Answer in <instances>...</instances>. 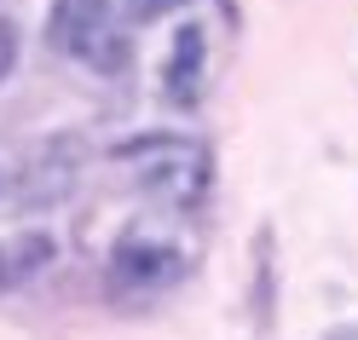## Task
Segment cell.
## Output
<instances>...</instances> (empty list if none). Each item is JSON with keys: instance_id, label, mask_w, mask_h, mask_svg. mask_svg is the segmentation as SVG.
<instances>
[{"instance_id": "9c48e42d", "label": "cell", "mask_w": 358, "mask_h": 340, "mask_svg": "<svg viewBox=\"0 0 358 340\" xmlns=\"http://www.w3.org/2000/svg\"><path fill=\"white\" fill-rule=\"evenodd\" d=\"M260 317H272V231H260Z\"/></svg>"}, {"instance_id": "30bf717a", "label": "cell", "mask_w": 358, "mask_h": 340, "mask_svg": "<svg viewBox=\"0 0 358 340\" xmlns=\"http://www.w3.org/2000/svg\"><path fill=\"white\" fill-rule=\"evenodd\" d=\"M220 17H226V29H237L243 24V6H237V0H220Z\"/></svg>"}, {"instance_id": "6da1fadb", "label": "cell", "mask_w": 358, "mask_h": 340, "mask_svg": "<svg viewBox=\"0 0 358 340\" xmlns=\"http://www.w3.org/2000/svg\"><path fill=\"white\" fill-rule=\"evenodd\" d=\"M127 173L139 179V191L156 196L162 208H179V214H191L196 202L208 196L214 185V156L203 139H185V133H145V139H133L116 150Z\"/></svg>"}, {"instance_id": "277c9868", "label": "cell", "mask_w": 358, "mask_h": 340, "mask_svg": "<svg viewBox=\"0 0 358 340\" xmlns=\"http://www.w3.org/2000/svg\"><path fill=\"white\" fill-rule=\"evenodd\" d=\"M179 277H185V260H179V248H168V242L127 237L116 254H110V288L127 294V300H150V294L173 288Z\"/></svg>"}, {"instance_id": "8992f818", "label": "cell", "mask_w": 358, "mask_h": 340, "mask_svg": "<svg viewBox=\"0 0 358 340\" xmlns=\"http://www.w3.org/2000/svg\"><path fill=\"white\" fill-rule=\"evenodd\" d=\"M58 260V242L47 231H12V237H0V294H12V288H24L35 283L41 271H47Z\"/></svg>"}, {"instance_id": "ba28073f", "label": "cell", "mask_w": 358, "mask_h": 340, "mask_svg": "<svg viewBox=\"0 0 358 340\" xmlns=\"http://www.w3.org/2000/svg\"><path fill=\"white\" fill-rule=\"evenodd\" d=\"M12 70H17V24L0 17V87L12 81Z\"/></svg>"}, {"instance_id": "8fae6325", "label": "cell", "mask_w": 358, "mask_h": 340, "mask_svg": "<svg viewBox=\"0 0 358 340\" xmlns=\"http://www.w3.org/2000/svg\"><path fill=\"white\" fill-rule=\"evenodd\" d=\"M324 340H358V329H329Z\"/></svg>"}, {"instance_id": "7c38bea8", "label": "cell", "mask_w": 358, "mask_h": 340, "mask_svg": "<svg viewBox=\"0 0 358 340\" xmlns=\"http://www.w3.org/2000/svg\"><path fill=\"white\" fill-rule=\"evenodd\" d=\"M6 179H12V173H6V168H0V191H6Z\"/></svg>"}, {"instance_id": "3957f363", "label": "cell", "mask_w": 358, "mask_h": 340, "mask_svg": "<svg viewBox=\"0 0 358 340\" xmlns=\"http://www.w3.org/2000/svg\"><path fill=\"white\" fill-rule=\"evenodd\" d=\"M81 168H87V145L76 133H52V139H41L29 150V162L6 179V191H12L17 208H58V202L76 196Z\"/></svg>"}, {"instance_id": "7a4b0ae2", "label": "cell", "mask_w": 358, "mask_h": 340, "mask_svg": "<svg viewBox=\"0 0 358 340\" xmlns=\"http://www.w3.org/2000/svg\"><path fill=\"white\" fill-rule=\"evenodd\" d=\"M47 47L58 58L99 64V70H122V64H127V47L116 35V17H110V0H52V12H47Z\"/></svg>"}, {"instance_id": "52a82bcc", "label": "cell", "mask_w": 358, "mask_h": 340, "mask_svg": "<svg viewBox=\"0 0 358 340\" xmlns=\"http://www.w3.org/2000/svg\"><path fill=\"white\" fill-rule=\"evenodd\" d=\"M191 0H122V12H127V24H162V17L173 12H185Z\"/></svg>"}, {"instance_id": "5b68a950", "label": "cell", "mask_w": 358, "mask_h": 340, "mask_svg": "<svg viewBox=\"0 0 358 340\" xmlns=\"http://www.w3.org/2000/svg\"><path fill=\"white\" fill-rule=\"evenodd\" d=\"M203 81H208V35H203V24H185L162 58V98L191 110L203 98Z\"/></svg>"}]
</instances>
